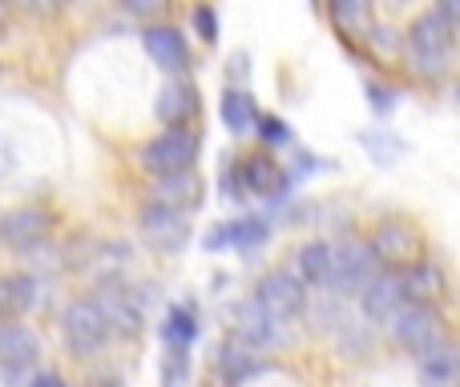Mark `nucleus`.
Listing matches in <instances>:
<instances>
[{"label":"nucleus","instance_id":"423d86ee","mask_svg":"<svg viewBox=\"0 0 460 387\" xmlns=\"http://www.w3.org/2000/svg\"><path fill=\"white\" fill-rule=\"evenodd\" d=\"M372 251H376V259H380V267H396V270H404V267H412V262H420L424 259V238L416 234L408 222H396V218H388V222H380V226L372 230Z\"/></svg>","mask_w":460,"mask_h":387},{"label":"nucleus","instance_id":"2eb2a0df","mask_svg":"<svg viewBox=\"0 0 460 387\" xmlns=\"http://www.w3.org/2000/svg\"><path fill=\"white\" fill-rule=\"evenodd\" d=\"M154 113H158L162 126H186V121L199 113V89L190 85V81H170V85H162L158 101H154Z\"/></svg>","mask_w":460,"mask_h":387},{"label":"nucleus","instance_id":"ddd939ff","mask_svg":"<svg viewBox=\"0 0 460 387\" xmlns=\"http://www.w3.org/2000/svg\"><path fill=\"white\" fill-rule=\"evenodd\" d=\"M234 339L251 343V347H267V343L279 339V319L254 295L234 307Z\"/></svg>","mask_w":460,"mask_h":387},{"label":"nucleus","instance_id":"f704fd0d","mask_svg":"<svg viewBox=\"0 0 460 387\" xmlns=\"http://www.w3.org/2000/svg\"><path fill=\"white\" fill-rule=\"evenodd\" d=\"M29 387H65V380H61V375H53V372H40Z\"/></svg>","mask_w":460,"mask_h":387},{"label":"nucleus","instance_id":"39448f33","mask_svg":"<svg viewBox=\"0 0 460 387\" xmlns=\"http://www.w3.org/2000/svg\"><path fill=\"white\" fill-rule=\"evenodd\" d=\"M61 331H65V343H69L77 356H93V351H102L105 339H110V323H105L102 307H97L93 299L69 303L61 315Z\"/></svg>","mask_w":460,"mask_h":387},{"label":"nucleus","instance_id":"393cba45","mask_svg":"<svg viewBox=\"0 0 460 387\" xmlns=\"http://www.w3.org/2000/svg\"><path fill=\"white\" fill-rule=\"evenodd\" d=\"M359 145H364L367 154H372L380 166H392V162L404 154V142L392 134H384V129H367V134H359Z\"/></svg>","mask_w":460,"mask_h":387},{"label":"nucleus","instance_id":"1a4fd4ad","mask_svg":"<svg viewBox=\"0 0 460 387\" xmlns=\"http://www.w3.org/2000/svg\"><path fill=\"white\" fill-rule=\"evenodd\" d=\"M400 303H408L404 275H400L396 267L376 270V275L364 283V291H359V315H364L367 323H384V319H388Z\"/></svg>","mask_w":460,"mask_h":387},{"label":"nucleus","instance_id":"f8f14e48","mask_svg":"<svg viewBox=\"0 0 460 387\" xmlns=\"http://www.w3.org/2000/svg\"><path fill=\"white\" fill-rule=\"evenodd\" d=\"M142 45L150 53V61L166 73H182L190 65V48H186V37L174 29V24H150L142 32Z\"/></svg>","mask_w":460,"mask_h":387},{"label":"nucleus","instance_id":"a211bd4d","mask_svg":"<svg viewBox=\"0 0 460 387\" xmlns=\"http://www.w3.org/2000/svg\"><path fill=\"white\" fill-rule=\"evenodd\" d=\"M93 303L102 307L110 331H118V335H137V331H142V311H137V303L129 299L126 291H118V286H105L102 295H93Z\"/></svg>","mask_w":460,"mask_h":387},{"label":"nucleus","instance_id":"412c9836","mask_svg":"<svg viewBox=\"0 0 460 387\" xmlns=\"http://www.w3.org/2000/svg\"><path fill=\"white\" fill-rule=\"evenodd\" d=\"M400 275H404V295L416 303H432L445 295V275H440V267L432 259L412 262V267H404Z\"/></svg>","mask_w":460,"mask_h":387},{"label":"nucleus","instance_id":"9b49d317","mask_svg":"<svg viewBox=\"0 0 460 387\" xmlns=\"http://www.w3.org/2000/svg\"><path fill=\"white\" fill-rule=\"evenodd\" d=\"M49 238V214L37 206H21V210H8L0 218V242L8 251H32Z\"/></svg>","mask_w":460,"mask_h":387},{"label":"nucleus","instance_id":"c9c22d12","mask_svg":"<svg viewBox=\"0 0 460 387\" xmlns=\"http://www.w3.org/2000/svg\"><path fill=\"white\" fill-rule=\"evenodd\" d=\"M8 170H13V150H8V142L0 137V178H4Z\"/></svg>","mask_w":460,"mask_h":387},{"label":"nucleus","instance_id":"9d476101","mask_svg":"<svg viewBox=\"0 0 460 387\" xmlns=\"http://www.w3.org/2000/svg\"><path fill=\"white\" fill-rule=\"evenodd\" d=\"M142 226V238L154 246V251H182L186 238H190V226H186V214L182 210H170L162 202H150L137 218Z\"/></svg>","mask_w":460,"mask_h":387},{"label":"nucleus","instance_id":"bb28decb","mask_svg":"<svg viewBox=\"0 0 460 387\" xmlns=\"http://www.w3.org/2000/svg\"><path fill=\"white\" fill-rule=\"evenodd\" d=\"M372 8V0H332V16L343 24V29H359Z\"/></svg>","mask_w":460,"mask_h":387},{"label":"nucleus","instance_id":"6ab92c4d","mask_svg":"<svg viewBox=\"0 0 460 387\" xmlns=\"http://www.w3.org/2000/svg\"><path fill=\"white\" fill-rule=\"evenodd\" d=\"M37 351H40V339H37V331H29V327H21V323H4L0 327V367H29L32 359H37Z\"/></svg>","mask_w":460,"mask_h":387},{"label":"nucleus","instance_id":"c756f323","mask_svg":"<svg viewBox=\"0 0 460 387\" xmlns=\"http://www.w3.org/2000/svg\"><path fill=\"white\" fill-rule=\"evenodd\" d=\"M254 129H259V137L270 145V150H275V145H287V142H291V129H287L283 118H262V113H259V126H254Z\"/></svg>","mask_w":460,"mask_h":387},{"label":"nucleus","instance_id":"72a5a7b5","mask_svg":"<svg viewBox=\"0 0 460 387\" xmlns=\"http://www.w3.org/2000/svg\"><path fill=\"white\" fill-rule=\"evenodd\" d=\"M437 13L445 16L453 29H460V0H437Z\"/></svg>","mask_w":460,"mask_h":387},{"label":"nucleus","instance_id":"6e6552de","mask_svg":"<svg viewBox=\"0 0 460 387\" xmlns=\"http://www.w3.org/2000/svg\"><path fill=\"white\" fill-rule=\"evenodd\" d=\"M254 299H259L279 323L299 319L303 307H307V291H303V283L291 270H267V275L259 278V286H254Z\"/></svg>","mask_w":460,"mask_h":387},{"label":"nucleus","instance_id":"f257e3e1","mask_svg":"<svg viewBox=\"0 0 460 387\" xmlns=\"http://www.w3.org/2000/svg\"><path fill=\"white\" fill-rule=\"evenodd\" d=\"M456 32L445 16L432 8V13H420L412 24H408V61L420 77H440L448 69V57H453Z\"/></svg>","mask_w":460,"mask_h":387},{"label":"nucleus","instance_id":"f03ea898","mask_svg":"<svg viewBox=\"0 0 460 387\" xmlns=\"http://www.w3.org/2000/svg\"><path fill=\"white\" fill-rule=\"evenodd\" d=\"M376 267H380V259H376L367 238H340V242H332V286L327 291L359 295L367 278L376 275Z\"/></svg>","mask_w":460,"mask_h":387},{"label":"nucleus","instance_id":"2f4dec72","mask_svg":"<svg viewBox=\"0 0 460 387\" xmlns=\"http://www.w3.org/2000/svg\"><path fill=\"white\" fill-rule=\"evenodd\" d=\"M121 8H126L129 16H142V21H150V16H162L170 8V0H121Z\"/></svg>","mask_w":460,"mask_h":387},{"label":"nucleus","instance_id":"aec40b11","mask_svg":"<svg viewBox=\"0 0 460 387\" xmlns=\"http://www.w3.org/2000/svg\"><path fill=\"white\" fill-rule=\"evenodd\" d=\"M37 307V278L4 275L0 278V319H21Z\"/></svg>","mask_w":460,"mask_h":387},{"label":"nucleus","instance_id":"c85d7f7f","mask_svg":"<svg viewBox=\"0 0 460 387\" xmlns=\"http://www.w3.org/2000/svg\"><path fill=\"white\" fill-rule=\"evenodd\" d=\"M186 372H190V359H186V347H170L166 367H162V375H166V387H182V383H186Z\"/></svg>","mask_w":460,"mask_h":387},{"label":"nucleus","instance_id":"7c9ffc66","mask_svg":"<svg viewBox=\"0 0 460 387\" xmlns=\"http://www.w3.org/2000/svg\"><path fill=\"white\" fill-rule=\"evenodd\" d=\"M194 29H199V37L207 40V45H215L218 40V16L210 4H194Z\"/></svg>","mask_w":460,"mask_h":387},{"label":"nucleus","instance_id":"5701e85b","mask_svg":"<svg viewBox=\"0 0 460 387\" xmlns=\"http://www.w3.org/2000/svg\"><path fill=\"white\" fill-rule=\"evenodd\" d=\"M218 367H223V375H226L230 383H243L246 375H254L262 364L254 359V347H251V343L234 339V343H226V347H223V356H218Z\"/></svg>","mask_w":460,"mask_h":387},{"label":"nucleus","instance_id":"cd10ccee","mask_svg":"<svg viewBox=\"0 0 460 387\" xmlns=\"http://www.w3.org/2000/svg\"><path fill=\"white\" fill-rule=\"evenodd\" d=\"M364 93H367V105H372L380 118H388L396 110V89L384 85V81H364Z\"/></svg>","mask_w":460,"mask_h":387},{"label":"nucleus","instance_id":"473e14b6","mask_svg":"<svg viewBox=\"0 0 460 387\" xmlns=\"http://www.w3.org/2000/svg\"><path fill=\"white\" fill-rule=\"evenodd\" d=\"M223 246H230V222H223L218 230L207 234V251H223Z\"/></svg>","mask_w":460,"mask_h":387},{"label":"nucleus","instance_id":"4468645a","mask_svg":"<svg viewBox=\"0 0 460 387\" xmlns=\"http://www.w3.org/2000/svg\"><path fill=\"white\" fill-rule=\"evenodd\" d=\"M154 202L170 206V210H194L202 202V182L194 170H178V174H158L154 178Z\"/></svg>","mask_w":460,"mask_h":387},{"label":"nucleus","instance_id":"f3484780","mask_svg":"<svg viewBox=\"0 0 460 387\" xmlns=\"http://www.w3.org/2000/svg\"><path fill=\"white\" fill-rule=\"evenodd\" d=\"M295 278L303 286H315V291H327L332 286V242H303L295 251Z\"/></svg>","mask_w":460,"mask_h":387},{"label":"nucleus","instance_id":"20e7f679","mask_svg":"<svg viewBox=\"0 0 460 387\" xmlns=\"http://www.w3.org/2000/svg\"><path fill=\"white\" fill-rule=\"evenodd\" d=\"M194 162H199V137H194L190 129H182V126L158 134L142 150V166L150 170L154 178L158 174H178V170H194Z\"/></svg>","mask_w":460,"mask_h":387},{"label":"nucleus","instance_id":"e433bc0d","mask_svg":"<svg viewBox=\"0 0 460 387\" xmlns=\"http://www.w3.org/2000/svg\"><path fill=\"white\" fill-rule=\"evenodd\" d=\"M24 4H32V8H57L61 0H24Z\"/></svg>","mask_w":460,"mask_h":387},{"label":"nucleus","instance_id":"a878e982","mask_svg":"<svg viewBox=\"0 0 460 387\" xmlns=\"http://www.w3.org/2000/svg\"><path fill=\"white\" fill-rule=\"evenodd\" d=\"M262 238H267V222L262 218L230 222V246H238V251H254V246H262Z\"/></svg>","mask_w":460,"mask_h":387},{"label":"nucleus","instance_id":"0eeeda50","mask_svg":"<svg viewBox=\"0 0 460 387\" xmlns=\"http://www.w3.org/2000/svg\"><path fill=\"white\" fill-rule=\"evenodd\" d=\"M416 356V380L420 387H460V347L453 335H437Z\"/></svg>","mask_w":460,"mask_h":387},{"label":"nucleus","instance_id":"dca6fc26","mask_svg":"<svg viewBox=\"0 0 460 387\" xmlns=\"http://www.w3.org/2000/svg\"><path fill=\"white\" fill-rule=\"evenodd\" d=\"M238 186L251 194H262V198H270V194L283 198L287 174L279 170V162L270 158V154H251V158H243V166H238Z\"/></svg>","mask_w":460,"mask_h":387},{"label":"nucleus","instance_id":"4be33fe9","mask_svg":"<svg viewBox=\"0 0 460 387\" xmlns=\"http://www.w3.org/2000/svg\"><path fill=\"white\" fill-rule=\"evenodd\" d=\"M218 113H223V126L230 134H251L259 126V105L246 89H226L223 101H218Z\"/></svg>","mask_w":460,"mask_h":387},{"label":"nucleus","instance_id":"b1692460","mask_svg":"<svg viewBox=\"0 0 460 387\" xmlns=\"http://www.w3.org/2000/svg\"><path fill=\"white\" fill-rule=\"evenodd\" d=\"M162 339L170 347H190L199 339V323H194V311L190 307H170L166 323H162Z\"/></svg>","mask_w":460,"mask_h":387},{"label":"nucleus","instance_id":"7ed1b4c3","mask_svg":"<svg viewBox=\"0 0 460 387\" xmlns=\"http://www.w3.org/2000/svg\"><path fill=\"white\" fill-rule=\"evenodd\" d=\"M384 327H388V339L396 343V347H404V351H416V347H424L429 339L445 335L440 315L429 307V303H416V299L400 303V307L384 319Z\"/></svg>","mask_w":460,"mask_h":387}]
</instances>
